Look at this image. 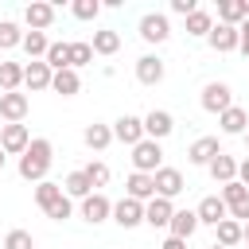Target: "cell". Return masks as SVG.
Returning a JSON list of instances; mask_svg holds the SVG:
<instances>
[{
    "instance_id": "7bdbcfd3",
    "label": "cell",
    "mask_w": 249,
    "mask_h": 249,
    "mask_svg": "<svg viewBox=\"0 0 249 249\" xmlns=\"http://www.w3.org/2000/svg\"><path fill=\"white\" fill-rule=\"evenodd\" d=\"M237 183H245V187H249V156L237 163Z\"/></svg>"
},
{
    "instance_id": "7402d4cb",
    "label": "cell",
    "mask_w": 249,
    "mask_h": 249,
    "mask_svg": "<svg viewBox=\"0 0 249 249\" xmlns=\"http://www.w3.org/2000/svg\"><path fill=\"white\" fill-rule=\"evenodd\" d=\"M82 140H86V148L89 152H105L109 144H113V124H86V132H82Z\"/></svg>"
},
{
    "instance_id": "ee69618b",
    "label": "cell",
    "mask_w": 249,
    "mask_h": 249,
    "mask_svg": "<svg viewBox=\"0 0 249 249\" xmlns=\"http://www.w3.org/2000/svg\"><path fill=\"white\" fill-rule=\"evenodd\" d=\"M160 249H187V241H183V237H171V233H167V241H163Z\"/></svg>"
},
{
    "instance_id": "3957f363",
    "label": "cell",
    "mask_w": 249,
    "mask_h": 249,
    "mask_svg": "<svg viewBox=\"0 0 249 249\" xmlns=\"http://www.w3.org/2000/svg\"><path fill=\"white\" fill-rule=\"evenodd\" d=\"M222 202H226V210H230L233 222H241V226L249 222V187L245 183H237V179L226 183L222 187Z\"/></svg>"
},
{
    "instance_id": "7c38bea8",
    "label": "cell",
    "mask_w": 249,
    "mask_h": 249,
    "mask_svg": "<svg viewBox=\"0 0 249 249\" xmlns=\"http://www.w3.org/2000/svg\"><path fill=\"white\" fill-rule=\"evenodd\" d=\"M206 43H210V51L230 54V51H237V47H241V31H237V27H230V23H214V31L206 35Z\"/></svg>"
},
{
    "instance_id": "7a4b0ae2",
    "label": "cell",
    "mask_w": 249,
    "mask_h": 249,
    "mask_svg": "<svg viewBox=\"0 0 249 249\" xmlns=\"http://www.w3.org/2000/svg\"><path fill=\"white\" fill-rule=\"evenodd\" d=\"M132 171H144V175H156L160 167H163V148H160V140H140L136 148H132Z\"/></svg>"
},
{
    "instance_id": "f6af8a7d",
    "label": "cell",
    "mask_w": 249,
    "mask_h": 249,
    "mask_svg": "<svg viewBox=\"0 0 249 249\" xmlns=\"http://www.w3.org/2000/svg\"><path fill=\"white\" fill-rule=\"evenodd\" d=\"M206 249H226V245H218V241H214V245H206Z\"/></svg>"
},
{
    "instance_id": "d4e9b609",
    "label": "cell",
    "mask_w": 249,
    "mask_h": 249,
    "mask_svg": "<svg viewBox=\"0 0 249 249\" xmlns=\"http://www.w3.org/2000/svg\"><path fill=\"white\" fill-rule=\"evenodd\" d=\"M62 191H66L70 198H89V195H93V183H89V175L78 167V171H70V175L62 179Z\"/></svg>"
},
{
    "instance_id": "1f68e13d",
    "label": "cell",
    "mask_w": 249,
    "mask_h": 249,
    "mask_svg": "<svg viewBox=\"0 0 249 249\" xmlns=\"http://www.w3.org/2000/svg\"><path fill=\"white\" fill-rule=\"evenodd\" d=\"M241 241H245V226H241V222H233V218H226V222L218 226V245L233 249V245H241Z\"/></svg>"
},
{
    "instance_id": "f35d334b",
    "label": "cell",
    "mask_w": 249,
    "mask_h": 249,
    "mask_svg": "<svg viewBox=\"0 0 249 249\" xmlns=\"http://www.w3.org/2000/svg\"><path fill=\"white\" fill-rule=\"evenodd\" d=\"M4 249H35V237L27 230H8L4 233Z\"/></svg>"
},
{
    "instance_id": "d6986e66",
    "label": "cell",
    "mask_w": 249,
    "mask_h": 249,
    "mask_svg": "<svg viewBox=\"0 0 249 249\" xmlns=\"http://www.w3.org/2000/svg\"><path fill=\"white\" fill-rule=\"evenodd\" d=\"M51 82H54V70H51L43 58L23 66V86H27L31 93H39V89H51Z\"/></svg>"
},
{
    "instance_id": "6da1fadb",
    "label": "cell",
    "mask_w": 249,
    "mask_h": 249,
    "mask_svg": "<svg viewBox=\"0 0 249 249\" xmlns=\"http://www.w3.org/2000/svg\"><path fill=\"white\" fill-rule=\"evenodd\" d=\"M51 163H54V144H51L47 136H35L31 148L19 156V179H27V183H43L47 171H51Z\"/></svg>"
},
{
    "instance_id": "bcb514c9",
    "label": "cell",
    "mask_w": 249,
    "mask_h": 249,
    "mask_svg": "<svg viewBox=\"0 0 249 249\" xmlns=\"http://www.w3.org/2000/svg\"><path fill=\"white\" fill-rule=\"evenodd\" d=\"M245 245H249V222H245Z\"/></svg>"
},
{
    "instance_id": "4316f807",
    "label": "cell",
    "mask_w": 249,
    "mask_h": 249,
    "mask_svg": "<svg viewBox=\"0 0 249 249\" xmlns=\"http://www.w3.org/2000/svg\"><path fill=\"white\" fill-rule=\"evenodd\" d=\"M23 86V62H0V93H16Z\"/></svg>"
},
{
    "instance_id": "74e56055",
    "label": "cell",
    "mask_w": 249,
    "mask_h": 249,
    "mask_svg": "<svg viewBox=\"0 0 249 249\" xmlns=\"http://www.w3.org/2000/svg\"><path fill=\"white\" fill-rule=\"evenodd\" d=\"M89 62H93V47L89 43H70V70L89 66Z\"/></svg>"
},
{
    "instance_id": "ac0fdd59",
    "label": "cell",
    "mask_w": 249,
    "mask_h": 249,
    "mask_svg": "<svg viewBox=\"0 0 249 249\" xmlns=\"http://www.w3.org/2000/svg\"><path fill=\"white\" fill-rule=\"evenodd\" d=\"M23 23H27L31 31H47V27L54 23V4H47V0L27 4V8H23Z\"/></svg>"
},
{
    "instance_id": "ab89813d",
    "label": "cell",
    "mask_w": 249,
    "mask_h": 249,
    "mask_svg": "<svg viewBox=\"0 0 249 249\" xmlns=\"http://www.w3.org/2000/svg\"><path fill=\"white\" fill-rule=\"evenodd\" d=\"M70 12H74V19H97L101 16V4L97 0H74Z\"/></svg>"
},
{
    "instance_id": "30bf717a",
    "label": "cell",
    "mask_w": 249,
    "mask_h": 249,
    "mask_svg": "<svg viewBox=\"0 0 249 249\" xmlns=\"http://www.w3.org/2000/svg\"><path fill=\"white\" fill-rule=\"evenodd\" d=\"M195 214H198V226H222L226 218H230V210H226V202H222V195H206L198 206H195Z\"/></svg>"
},
{
    "instance_id": "cb8c5ba5",
    "label": "cell",
    "mask_w": 249,
    "mask_h": 249,
    "mask_svg": "<svg viewBox=\"0 0 249 249\" xmlns=\"http://www.w3.org/2000/svg\"><path fill=\"white\" fill-rule=\"evenodd\" d=\"M245 19H249V12H245V0H218V23L241 27Z\"/></svg>"
},
{
    "instance_id": "52a82bcc",
    "label": "cell",
    "mask_w": 249,
    "mask_h": 249,
    "mask_svg": "<svg viewBox=\"0 0 249 249\" xmlns=\"http://www.w3.org/2000/svg\"><path fill=\"white\" fill-rule=\"evenodd\" d=\"M31 113V101H27V93H0V117H4V124H23V117Z\"/></svg>"
},
{
    "instance_id": "83f0119b",
    "label": "cell",
    "mask_w": 249,
    "mask_h": 249,
    "mask_svg": "<svg viewBox=\"0 0 249 249\" xmlns=\"http://www.w3.org/2000/svg\"><path fill=\"white\" fill-rule=\"evenodd\" d=\"M93 54H117L121 51V31H113V27H105V31H93Z\"/></svg>"
},
{
    "instance_id": "8992f818",
    "label": "cell",
    "mask_w": 249,
    "mask_h": 249,
    "mask_svg": "<svg viewBox=\"0 0 249 249\" xmlns=\"http://www.w3.org/2000/svg\"><path fill=\"white\" fill-rule=\"evenodd\" d=\"M0 148H4V156H23L31 148L27 124H0Z\"/></svg>"
},
{
    "instance_id": "4fadbf2b",
    "label": "cell",
    "mask_w": 249,
    "mask_h": 249,
    "mask_svg": "<svg viewBox=\"0 0 249 249\" xmlns=\"http://www.w3.org/2000/svg\"><path fill=\"white\" fill-rule=\"evenodd\" d=\"M163 74H167V66H163L160 54H140V58H136V82H140V86H160Z\"/></svg>"
},
{
    "instance_id": "f1b7e54d",
    "label": "cell",
    "mask_w": 249,
    "mask_h": 249,
    "mask_svg": "<svg viewBox=\"0 0 249 249\" xmlns=\"http://www.w3.org/2000/svg\"><path fill=\"white\" fill-rule=\"evenodd\" d=\"M23 51H27V58H31V62L47 58V51H51V39H47V31H27V35H23Z\"/></svg>"
},
{
    "instance_id": "2e32d148",
    "label": "cell",
    "mask_w": 249,
    "mask_h": 249,
    "mask_svg": "<svg viewBox=\"0 0 249 249\" xmlns=\"http://www.w3.org/2000/svg\"><path fill=\"white\" fill-rule=\"evenodd\" d=\"M124 195L136 198V202H152L156 198V175H144V171H132L124 179Z\"/></svg>"
},
{
    "instance_id": "5bb4252c",
    "label": "cell",
    "mask_w": 249,
    "mask_h": 249,
    "mask_svg": "<svg viewBox=\"0 0 249 249\" xmlns=\"http://www.w3.org/2000/svg\"><path fill=\"white\" fill-rule=\"evenodd\" d=\"M214 156H222L218 136H198V140L187 148V160H191L195 167H210V160H214Z\"/></svg>"
},
{
    "instance_id": "7dc6e473",
    "label": "cell",
    "mask_w": 249,
    "mask_h": 249,
    "mask_svg": "<svg viewBox=\"0 0 249 249\" xmlns=\"http://www.w3.org/2000/svg\"><path fill=\"white\" fill-rule=\"evenodd\" d=\"M4 160H8V156H4V148H0V167H4Z\"/></svg>"
},
{
    "instance_id": "ba28073f",
    "label": "cell",
    "mask_w": 249,
    "mask_h": 249,
    "mask_svg": "<svg viewBox=\"0 0 249 249\" xmlns=\"http://www.w3.org/2000/svg\"><path fill=\"white\" fill-rule=\"evenodd\" d=\"M167 35H171V23H167L163 12L140 16V39H144V43H167Z\"/></svg>"
},
{
    "instance_id": "681fc988",
    "label": "cell",
    "mask_w": 249,
    "mask_h": 249,
    "mask_svg": "<svg viewBox=\"0 0 249 249\" xmlns=\"http://www.w3.org/2000/svg\"><path fill=\"white\" fill-rule=\"evenodd\" d=\"M0 249H4V237H0Z\"/></svg>"
},
{
    "instance_id": "d590c367",
    "label": "cell",
    "mask_w": 249,
    "mask_h": 249,
    "mask_svg": "<svg viewBox=\"0 0 249 249\" xmlns=\"http://www.w3.org/2000/svg\"><path fill=\"white\" fill-rule=\"evenodd\" d=\"M82 171L89 175V183H93V191H101V187L109 183V175H113V171H109V163H101V160H93V163H86Z\"/></svg>"
},
{
    "instance_id": "277c9868",
    "label": "cell",
    "mask_w": 249,
    "mask_h": 249,
    "mask_svg": "<svg viewBox=\"0 0 249 249\" xmlns=\"http://www.w3.org/2000/svg\"><path fill=\"white\" fill-rule=\"evenodd\" d=\"M198 101H202V109H206V113L222 117L226 109H233V89H230L226 82H206V86H202V97H198Z\"/></svg>"
},
{
    "instance_id": "603a6c76",
    "label": "cell",
    "mask_w": 249,
    "mask_h": 249,
    "mask_svg": "<svg viewBox=\"0 0 249 249\" xmlns=\"http://www.w3.org/2000/svg\"><path fill=\"white\" fill-rule=\"evenodd\" d=\"M206 171H210V179H214V183H222V187H226V183H233V179H237V160L222 152V156H214V160H210V167H206Z\"/></svg>"
},
{
    "instance_id": "d6a6232c",
    "label": "cell",
    "mask_w": 249,
    "mask_h": 249,
    "mask_svg": "<svg viewBox=\"0 0 249 249\" xmlns=\"http://www.w3.org/2000/svg\"><path fill=\"white\" fill-rule=\"evenodd\" d=\"M23 27L16 19H0V51H12V47H23Z\"/></svg>"
},
{
    "instance_id": "e575fe53",
    "label": "cell",
    "mask_w": 249,
    "mask_h": 249,
    "mask_svg": "<svg viewBox=\"0 0 249 249\" xmlns=\"http://www.w3.org/2000/svg\"><path fill=\"white\" fill-rule=\"evenodd\" d=\"M54 74L58 70H70V43H51V51H47V58H43Z\"/></svg>"
},
{
    "instance_id": "60d3db41",
    "label": "cell",
    "mask_w": 249,
    "mask_h": 249,
    "mask_svg": "<svg viewBox=\"0 0 249 249\" xmlns=\"http://www.w3.org/2000/svg\"><path fill=\"white\" fill-rule=\"evenodd\" d=\"M171 12H175V16H183V19H187V16H191V12H198V4H195V0H171Z\"/></svg>"
},
{
    "instance_id": "9c48e42d",
    "label": "cell",
    "mask_w": 249,
    "mask_h": 249,
    "mask_svg": "<svg viewBox=\"0 0 249 249\" xmlns=\"http://www.w3.org/2000/svg\"><path fill=\"white\" fill-rule=\"evenodd\" d=\"M171 132H175V117H171L167 109L144 113V136H148V140H167Z\"/></svg>"
},
{
    "instance_id": "836d02e7",
    "label": "cell",
    "mask_w": 249,
    "mask_h": 249,
    "mask_svg": "<svg viewBox=\"0 0 249 249\" xmlns=\"http://www.w3.org/2000/svg\"><path fill=\"white\" fill-rule=\"evenodd\" d=\"M66 191H62V183H51V179H43V183H35V202H39V210H47L51 202H58Z\"/></svg>"
},
{
    "instance_id": "9a60e30c",
    "label": "cell",
    "mask_w": 249,
    "mask_h": 249,
    "mask_svg": "<svg viewBox=\"0 0 249 249\" xmlns=\"http://www.w3.org/2000/svg\"><path fill=\"white\" fill-rule=\"evenodd\" d=\"M183 191H187V183H183V171L179 167H160L156 171V195L160 198H175Z\"/></svg>"
},
{
    "instance_id": "8fae6325",
    "label": "cell",
    "mask_w": 249,
    "mask_h": 249,
    "mask_svg": "<svg viewBox=\"0 0 249 249\" xmlns=\"http://www.w3.org/2000/svg\"><path fill=\"white\" fill-rule=\"evenodd\" d=\"M113 222L121 226V230H136L140 222H144V202H136V198H121V202H113Z\"/></svg>"
},
{
    "instance_id": "b9f144b4",
    "label": "cell",
    "mask_w": 249,
    "mask_h": 249,
    "mask_svg": "<svg viewBox=\"0 0 249 249\" xmlns=\"http://www.w3.org/2000/svg\"><path fill=\"white\" fill-rule=\"evenodd\" d=\"M237 31H241V47H237V51H241V54L249 58V19H245V23L237 27Z\"/></svg>"
},
{
    "instance_id": "8d00e7d4",
    "label": "cell",
    "mask_w": 249,
    "mask_h": 249,
    "mask_svg": "<svg viewBox=\"0 0 249 249\" xmlns=\"http://www.w3.org/2000/svg\"><path fill=\"white\" fill-rule=\"evenodd\" d=\"M43 214H47L51 222H66V218L74 214V198H70V195H62V198H58V202H51Z\"/></svg>"
},
{
    "instance_id": "484cf974",
    "label": "cell",
    "mask_w": 249,
    "mask_h": 249,
    "mask_svg": "<svg viewBox=\"0 0 249 249\" xmlns=\"http://www.w3.org/2000/svg\"><path fill=\"white\" fill-rule=\"evenodd\" d=\"M195 230H198V214H195V210H175V218H171L167 233H171V237H183V241H187V237H191Z\"/></svg>"
},
{
    "instance_id": "4dcf8cb0",
    "label": "cell",
    "mask_w": 249,
    "mask_h": 249,
    "mask_svg": "<svg viewBox=\"0 0 249 249\" xmlns=\"http://www.w3.org/2000/svg\"><path fill=\"white\" fill-rule=\"evenodd\" d=\"M51 89H54V93H62V97H74V93L82 89L78 70H58V74H54V82H51Z\"/></svg>"
},
{
    "instance_id": "ffe728a7",
    "label": "cell",
    "mask_w": 249,
    "mask_h": 249,
    "mask_svg": "<svg viewBox=\"0 0 249 249\" xmlns=\"http://www.w3.org/2000/svg\"><path fill=\"white\" fill-rule=\"evenodd\" d=\"M171 218H175V206H171V198H152V202H144V222L152 226V230H160V226H171Z\"/></svg>"
},
{
    "instance_id": "e0dca14e",
    "label": "cell",
    "mask_w": 249,
    "mask_h": 249,
    "mask_svg": "<svg viewBox=\"0 0 249 249\" xmlns=\"http://www.w3.org/2000/svg\"><path fill=\"white\" fill-rule=\"evenodd\" d=\"M82 218H86L89 226H101L105 218H113V202H109L101 191H93L89 198H82Z\"/></svg>"
},
{
    "instance_id": "44dd1931",
    "label": "cell",
    "mask_w": 249,
    "mask_h": 249,
    "mask_svg": "<svg viewBox=\"0 0 249 249\" xmlns=\"http://www.w3.org/2000/svg\"><path fill=\"white\" fill-rule=\"evenodd\" d=\"M218 124H222L226 136H245V132H249V113H245L241 105H233V109H226V113L218 117Z\"/></svg>"
},
{
    "instance_id": "c3c4849f",
    "label": "cell",
    "mask_w": 249,
    "mask_h": 249,
    "mask_svg": "<svg viewBox=\"0 0 249 249\" xmlns=\"http://www.w3.org/2000/svg\"><path fill=\"white\" fill-rule=\"evenodd\" d=\"M245 144H249V132H245Z\"/></svg>"
},
{
    "instance_id": "f546056e",
    "label": "cell",
    "mask_w": 249,
    "mask_h": 249,
    "mask_svg": "<svg viewBox=\"0 0 249 249\" xmlns=\"http://www.w3.org/2000/svg\"><path fill=\"white\" fill-rule=\"evenodd\" d=\"M210 31H214V16H210V12H202V8H198V12H191V16H187V35L206 39Z\"/></svg>"
},
{
    "instance_id": "5b68a950",
    "label": "cell",
    "mask_w": 249,
    "mask_h": 249,
    "mask_svg": "<svg viewBox=\"0 0 249 249\" xmlns=\"http://www.w3.org/2000/svg\"><path fill=\"white\" fill-rule=\"evenodd\" d=\"M113 140H121V144H128V148H136L140 140H148V136H144V117L121 113V117L113 121Z\"/></svg>"
}]
</instances>
